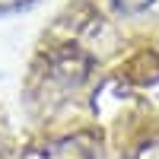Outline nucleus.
<instances>
[{"instance_id":"f257e3e1","label":"nucleus","mask_w":159,"mask_h":159,"mask_svg":"<svg viewBox=\"0 0 159 159\" xmlns=\"http://www.w3.org/2000/svg\"><path fill=\"white\" fill-rule=\"evenodd\" d=\"M54 80H61L64 86H80L89 76V57L80 48H61L54 57H51V70Z\"/></svg>"},{"instance_id":"f03ea898","label":"nucleus","mask_w":159,"mask_h":159,"mask_svg":"<svg viewBox=\"0 0 159 159\" xmlns=\"http://www.w3.org/2000/svg\"><path fill=\"white\" fill-rule=\"evenodd\" d=\"M42 159H96V150L83 137H64V140L48 143Z\"/></svg>"},{"instance_id":"7ed1b4c3","label":"nucleus","mask_w":159,"mask_h":159,"mask_svg":"<svg viewBox=\"0 0 159 159\" xmlns=\"http://www.w3.org/2000/svg\"><path fill=\"white\" fill-rule=\"evenodd\" d=\"M115 7L124 13V16H137V13H143L147 7H153V0H115Z\"/></svg>"}]
</instances>
